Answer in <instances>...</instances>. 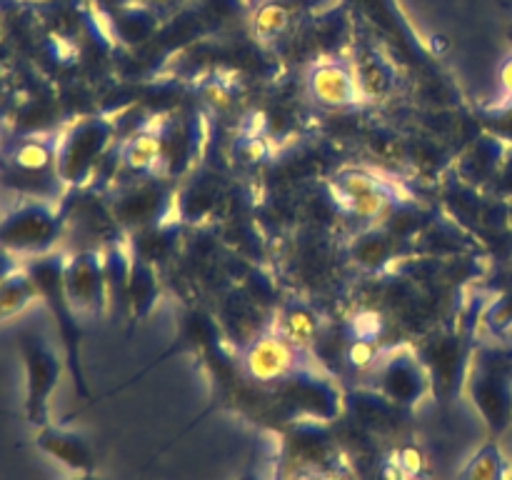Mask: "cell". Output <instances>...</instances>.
Listing matches in <instances>:
<instances>
[{
    "mask_svg": "<svg viewBox=\"0 0 512 480\" xmlns=\"http://www.w3.org/2000/svg\"><path fill=\"white\" fill-rule=\"evenodd\" d=\"M465 393L483 418L490 438H500L512 425V343L483 340L470 355Z\"/></svg>",
    "mask_w": 512,
    "mask_h": 480,
    "instance_id": "1",
    "label": "cell"
},
{
    "mask_svg": "<svg viewBox=\"0 0 512 480\" xmlns=\"http://www.w3.org/2000/svg\"><path fill=\"white\" fill-rule=\"evenodd\" d=\"M65 258L68 255L53 250V253L28 258L23 268L33 278L40 303L48 308L55 330H58L60 343H63L65 365H68V373L73 378L75 393L88 400L90 388L83 368V328H80L78 313H75L73 303L68 298V290H65Z\"/></svg>",
    "mask_w": 512,
    "mask_h": 480,
    "instance_id": "2",
    "label": "cell"
},
{
    "mask_svg": "<svg viewBox=\"0 0 512 480\" xmlns=\"http://www.w3.org/2000/svg\"><path fill=\"white\" fill-rule=\"evenodd\" d=\"M113 138L115 123L103 115H88L68 125L58 135V150H55V173L60 183L68 188H80L93 180L105 155L113 148Z\"/></svg>",
    "mask_w": 512,
    "mask_h": 480,
    "instance_id": "3",
    "label": "cell"
},
{
    "mask_svg": "<svg viewBox=\"0 0 512 480\" xmlns=\"http://www.w3.org/2000/svg\"><path fill=\"white\" fill-rule=\"evenodd\" d=\"M18 350L25 370V418L35 430L53 423L50 400L60 385V375L68 368L65 355L58 353L53 340L40 328H28L18 335Z\"/></svg>",
    "mask_w": 512,
    "mask_h": 480,
    "instance_id": "4",
    "label": "cell"
},
{
    "mask_svg": "<svg viewBox=\"0 0 512 480\" xmlns=\"http://www.w3.org/2000/svg\"><path fill=\"white\" fill-rule=\"evenodd\" d=\"M68 225V208L48 200H25L5 215H0V248L13 255L53 253Z\"/></svg>",
    "mask_w": 512,
    "mask_h": 480,
    "instance_id": "5",
    "label": "cell"
},
{
    "mask_svg": "<svg viewBox=\"0 0 512 480\" xmlns=\"http://www.w3.org/2000/svg\"><path fill=\"white\" fill-rule=\"evenodd\" d=\"M373 380L380 398L403 408L418 405L433 390L428 368L413 348H395L383 355L380 363L375 360Z\"/></svg>",
    "mask_w": 512,
    "mask_h": 480,
    "instance_id": "6",
    "label": "cell"
},
{
    "mask_svg": "<svg viewBox=\"0 0 512 480\" xmlns=\"http://www.w3.org/2000/svg\"><path fill=\"white\" fill-rule=\"evenodd\" d=\"M305 88H308L310 100L320 108H353L365 100L355 60L343 58V55L315 60L305 75Z\"/></svg>",
    "mask_w": 512,
    "mask_h": 480,
    "instance_id": "7",
    "label": "cell"
},
{
    "mask_svg": "<svg viewBox=\"0 0 512 480\" xmlns=\"http://www.w3.org/2000/svg\"><path fill=\"white\" fill-rule=\"evenodd\" d=\"M330 188L338 208L360 220H378L395 203L393 188L365 168H343Z\"/></svg>",
    "mask_w": 512,
    "mask_h": 480,
    "instance_id": "8",
    "label": "cell"
},
{
    "mask_svg": "<svg viewBox=\"0 0 512 480\" xmlns=\"http://www.w3.org/2000/svg\"><path fill=\"white\" fill-rule=\"evenodd\" d=\"M65 290L78 315H103L110 305L105 258L98 250H78L65 258Z\"/></svg>",
    "mask_w": 512,
    "mask_h": 480,
    "instance_id": "9",
    "label": "cell"
},
{
    "mask_svg": "<svg viewBox=\"0 0 512 480\" xmlns=\"http://www.w3.org/2000/svg\"><path fill=\"white\" fill-rule=\"evenodd\" d=\"M300 358H303V350L293 348L278 330H273L248 343V348L243 350V370L255 383L280 385L300 368H305Z\"/></svg>",
    "mask_w": 512,
    "mask_h": 480,
    "instance_id": "10",
    "label": "cell"
},
{
    "mask_svg": "<svg viewBox=\"0 0 512 480\" xmlns=\"http://www.w3.org/2000/svg\"><path fill=\"white\" fill-rule=\"evenodd\" d=\"M283 403L295 415H308L310 420H333L340 410V393L328 378L300 368L278 385Z\"/></svg>",
    "mask_w": 512,
    "mask_h": 480,
    "instance_id": "11",
    "label": "cell"
},
{
    "mask_svg": "<svg viewBox=\"0 0 512 480\" xmlns=\"http://www.w3.org/2000/svg\"><path fill=\"white\" fill-rule=\"evenodd\" d=\"M170 203V190L158 178H148L125 188L113 203L115 223L128 228L145 230L163 220Z\"/></svg>",
    "mask_w": 512,
    "mask_h": 480,
    "instance_id": "12",
    "label": "cell"
},
{
    "mask_svg": "<svg viewBox=\"0 0 512 480\" xmlns=\"http://www.w3.org/2000/svg\"><path fill=\"white\" fill-rule=\"evenodd\" d=\"M333 3L335 0H258L250 13V28L255 38L270 43L300 20L325 13Z\"/></svg>",
    "mask_w": 512,
    "mask_h": 480,
    "instance_id": "13",
    "label": "cell"
},
{
    "mask_svg": "<svg viewBox=\"0 0 512 480\" xmlns=\"http://www.w3.org/2000/svg\"><path fill=\"white\" fill-rule=\"evenodd\" d=\"M35 448L68 468L70 473H98V455L85 435L63 425L48 423L35 430Z\"/></svg>",
    "mask_w": 512,
    "mask_h": 480,
    "instance_id": "14",
    "label": "cell"
},
{
    "mask_svg": "<svg viewBox=\"0 0 512 480\" xmlns=\"http://www.w3.org/2000/svg\"><path fill=\"white\" fill-rule=\"evenodd\" d=\"M508 148L510 143L500 135H485L463 155L460 175L473 185L495 183L505 163V155H508Z\"/></svg>",
    "mask_w": 512,
    "mask_h": 480,
    "instance_id": "15",
    "label": "cell"
},
{
    "mask_svg": "<svg viewBox=\"0 0 512 480\" xmlns=\"http://www.w3.org/2000/svg\"><path fill=\"white\" fill-rule=\"evenodd\" d=\"M118 158L135 173H158L163 168V138L160 128L140 130L118 148Z\"/></svg>",
    "mask_w": 512,
    "mask_h": 480,
    "instance_id": "16",
    "label": "cell"
},
{
    "mask_svg": "<svg viewBox=\"0 0 512 480\" xmlns=\"http://www.w3.org/2000/svg\"><path fill=\"white\" fill-rule=\"evenodd\" d=\"M512 465L498 438H490L465 460L458 480H510Z\"/></svg>",
    "mask_w": 512,
    "mask_h": 480,
    "instance_id": "17",
    "label": "cell"
},
{
    "mask_svg": "<svg viewBox=\"0 0 512 480\" xmlns=\"http://www.w3.org/2000/svg\"><path fill=\"white\" fill-rule=\"evenodd\" d=\"M35 300H40L38 288H35L28 270L20 265L15 273H10L8 278L0 280V325L18 318L20 313H25Z\"/></svg>",
    "mask_w": 512,
    "mask_h": 480,
    "instance_id": "18",
    "label": "cell"
},
{
    "mask_svg": "<svg viewBox=\"0 0 512 480\" xmlns=\"http://www.w3.org/2000/svg\"><path fill=\"white\" fill-rule=\"evenodd\" d=\"M318 315L303 303H288L283 310H280V320H278V333L288 340L293 348L298 350H308L310 345L315 343L318 338Z\"/></svg>",
    "mask_w": 512,
    "mask_h": 480,
    "instance_id": "19",
    "label": "cell"
},
{
    "mask_svg": "<svg viewBox=\"0 0 512 480\" xmlns=\"http://www.w3.org/2000/svg\"><path fill=\"white\" fill-rule=\"evenodd\" d=\"M55 150H58V138H25L10 153V165L25 175H38L45 170L55 173Z\"/></svg>",
    "mask_w": 512,
    "mask_h": 480,
    "instance_id": "20",
    "label": "cell"
},
{
    "mask_svg": "<svg viewBox=\"0 0 512 480\" xmlns=\"http://www.w3.org/2000/svg\"><path fill=\"white\" fill-rule=\"evenodd\" d=\"M155 300H158V283H155L153 268H150L148 258L135 255V258H130L128 278V308L133 318L148 313Z\"/></svg>",
    "mask_w": 512,
    "mask_h": 480,
    "instance_id": "21",
    "label": "cell"
},
{
    "mask_svg": "<svg viewBox=\"0 0 512 480\" xmlns=\"http://www.w3.org/2000/svg\"><path fill=\"white\" fill-rule=\"evenodd\" d=\"M355 263L363 265L365 270H380L395 258V238L385 230H365L353 243Z\"/></svg>",
    "mask_w": 512,
    "mask_h": 480,
    "instance_id": "22",
    "label": "cell"
},
{
    "mask_svg": "<svg viewBox=\"0 0 512 480\" xmlns=\"http://www.w3.org/2000/svg\"><path fill=\"white\" fill-rule=\"evenodd\" d=\"M355 68H358L360 85H363V95L368 98H383L393 90L395 85V70L388 60L380 58L378 53H368L360 60H355Z\"/></svg>",
    "mask_w": 512,
    "mask_h": 480,
    "instance_id": "23",
    "label": "cell"
},
{
    "mask_svg": "<svg viewBox=\"0 0 512 480\" xmlns=\"http://www.w3.org/2000/svg\"><path fill=\"white\" fill-rule=\"evenodd\" d=\"M483 318L495 338H500V335L508 333V330L512 328V293L503 295V298L495 300V303H490V308L485 310Z\"/></svg>",
    "mask_w": 512,
    "mask_h": 480,
    "instance_id": "24",
    "label": "cell"
},
{
    "mask_svg": "<svg viewBox=\"0 0 512 480\" xmlns=\"http://www.w3.org/2000/svg\"><path fill=\"white\" fill-rule=\"evenodd\" d=\"M495 190H498L500 195H505V198H512V143L508 148V155H505V163L503 168H500V175L495 178Z\"/></svg>",
    "mask_w": 512,
    "mask_h": 480,
    "instance_id": "25",
    "label": "cell"
},
{
    "mask_svg": "<svg viewBox=\"0 0 512 480\" xmlns=\"http://www.w3.org/2000/svg\"><path fill=\"white\" fill-rule=\"evenodd\" d=\"M498 78H500V88H503L505 105H512V53L505 55L503 63H500Z\"/></svg>",
    "mask_w": 512,
    "mask_h": 480,
    "instance_id": "26",
    "label": "cell"
},
{
    "mask_svg": "<svg viewBox=\"0 0 512 480\" xmlns=\"http://www.w3.org/2000/svg\"><path fill=\"white\" fill-rule=\"evenodd\" d=\"M18 268H20L18 255H13V253H10V250L0 248V280L8 278V275L15 273V270H18Z\"/></svg>",
    "mask_w": 512,
    "mask_h": 480,
    "instance_id": "27",
    "label": "cell"
},
{
    "mask_svg": "<svg viewBox=\"0 0 512 480\" xmlns=\"http://www.w3.org/2000/svg\"><path fill=\"white\" fill-rule=\"evenodd\" d=\"M290 480H325V478L318 473V470L303 468V470H298V473L290 475Z\"/></svg>",
    "mask_w": 512,
    "mask_h": 480,
    "instance_id": "28",
    "label": "cell"
},
{
    "mask_svg": "<svg viewBox=\"0 0 512 480\" xmlns=\"http://www.w3.org/2000/svg\"><path fill=\"white\" fill-rule=\"evenodd\" d=\"M70 480H108V478H103V475L98 473H75Z\"/></svg>",
    "mask_w": 512,
    "mask_h": 480,
    "instance_id": "29",
    "label": "cell"
},
{
    "mask_svg": "<svg viewBox=\"0 0 512 480\" xmlns=\"http://www.w3.org/2000/svg\"><path fill=\"white\" fill-rule=\"evenodd\" d=\"M510 38H512V28H510Z\"/></svg>",
    "mask_w": 512,
    "mask_h": 480,
    "instance_id": "30",
    "label": "cell"
},
{
    "mask_svg": "<svg viewBox=\"0 0 512 480\" xmlns=\"http://www.w3.org/2000/svg\"><path fill=\"white\" fill-rule=\"evenodd\" d=\"M510 480H512V475H510Z\"/></svg>",
    "mask_w": 512,
    "mask_h": 480,
    "instance_id": "31",
    "label": "cell"
}]
</instances>
